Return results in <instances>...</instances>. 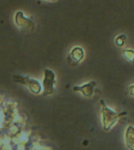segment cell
<instances>
[{"label":"cell","mask_w":134,"mask_h":150,"mask_svg":"<svg viewBox=\"0 0 134 150\" xmlns=\"http://www.w3.org/2000/svg\"><path fill=\"white\" fill-rule=\"evenodd\" d=\"M130 88L134 89V86H131V87H130ZM130 93H131L132 95H133V96H134V91H130Z\"/></svg>","instance_id":"obj_1"}]
</instances>
